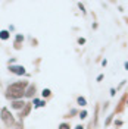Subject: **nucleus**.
<instances>
[{
  "label": "nucleus",
  "mask_w": 128,
  "mask_h": 129,
  "mask_svg": "<svg viewBox=\"0 0 128 129\" xmlns=\"http://www.w3.org/2000/svg\"><path fill=\"white\" fill-rule=\"evenodd\" d=\"M25 87H27V82H16V84L10 85L9 90H8V91H9V97H12V98H19V97H22Z\"/></svg>",
  "instance_id": "obj_1"
},
{
  "label": "nucleus",
  "mask_w": 128,
  "mask_h": 129,
  "mask_svg": "<svg viewBox=\"0 0 128 129\" xmlns=\"http://www.w3.org/2000/svg\"><path fill=\"white\" fill-rule=\"evenodd\" d=\"M2 119H3V120H5V123H6V125H8V126H9V125H12V123H13V119H12V117H10V114H9V112H8V110H6V109H5V110H3V112H2Z\"/></svg>",
  "instance_id": "obj_2"
},
{
  "label": "nucleus",
  "mask_w": 128,
  "mask_h": 129,
  "mask_svg": "<svg viewBox=\"0 0 128 129\" xmlns=\"http://www.w3.org/2000/svg\"><path fill=\"white\" fill-rule=\"evenodd\" d=\"M10 70L13 72V73H18V75H22L25 70H24V68H21V66H12L10 68Z\"/></svg>",
  "instance_id": "obj_3"
},
{
  "label": "nucleus",
  "mask_w": 128,
  "mask_h": 129,
  "mask_svg": "<svg viewBox=\"0 0 128 129\" xmlns=\"http://www.w3.org/2000/svg\"><path fill=\"white\" fill-rule=\"evenodd\" d=\"M22 106H24L22 101H15V103H13V107H15V109H21Z\"/></svg>",
  "instance_id": "obj_4"
},
{
  "label": "nucleus",
  "mask_w": 128,
  "mask_h": 129,
  "mask_svg": "<svg viewBox=\"0 0 128 129\" xmlns=\"http://www.w3.org/2000/svg\"><path fill=\"white\" fill-rule=\"evenodd\" d=\"M9 37V34H8V31H2L0 32V38H3V40H6Z\"/></svg>",
  "instance_id": "obj_5"
},
{
  "label": "nucleus",
  "mask_w": 128,
  "mask_h": 129,
  "mask_svg": "<svg viewBox=\"0 0 128 129\" xmlns=\"http://www.w3.org/2000/svg\"><path fill=\"white\" fill-rule=\"evenodd\" d=\"M78 103H79L81 106H85V100H84V98H81V97L78 98Z\"/></svg>",
  "instance_id": "obj_6"
},
{
  "label": "nucleus",
  "mask_w": 128,
  "mask_h": 129,
  "mask_svg": "<svg viewBox=\"0 0 128 129\" xmlns=\"http://www.w3.org/2000/svg\"><path fill=\"white\" fill-rule=\"evenodd\" d=\"M32 93H34V87H31V88L28 90V93H27V95H32Z\"/></svg>",
  "instance_id": "obj_7"
},
{
  "label": "nucleus",
  "mask_w": 128,
  "mask_h": 129,
  "mask_svg": "<svg viewBox=\"0 0 128 129\" xmlns=\"http://www.w3.org/2000/svg\"><path fill=\"white\" fill-rule=\"evenodd\" d=\"M49 94H50V91H49V90H44V91H43V95H44V97H47Z\"/></svg>",
  "instance_id": "obj_8"
},
{
  "label": "nucleus",
  "mask_w": 128,
  "mask_h": 129,
  "mask_svg": "<svg viewBox=\"0 0 128 129\" xmlns=\"http://www.w3.org/2000/svg\"><path fill=\"white\" fill-rule=\"evenodd\" d=\"M60 129H69V126H68V125H65V123H63V125H60Z\"/></svg>",
  "instance_id": "obj_9"
},
{
  "label": "nucleus",
  "mask_w": 128,
  "mask_h": 129,
  "mask_svg": "<svg viewBox=\"0 0 128 129\" xmlns=\"http://www.w3.org/2000/svg\"><path fill=\"white\" fill-rule=\"evenodd\" d=\"M125 68H127V69H128V63H127V65H125Z\"/></svg>",
  "instance_id": "obj_10"
}]
</instances>
